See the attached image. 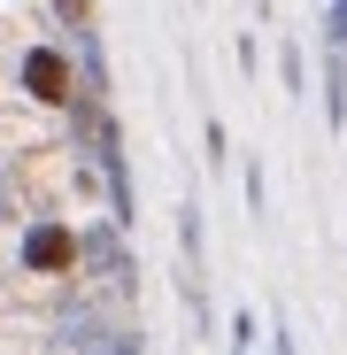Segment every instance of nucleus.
Masks as SVG:
<instances>
[{"label":"nucleus","mask_w":347,"mask_h":355,"mask_svg":"<svg viewBox=\"0 0 347 355\" xmlns=\"http://www.w3.org/2000/svg\"><path fill=\"white\" fill-rule=\"evenodd\" d=\"M78 270L100 278V286H116V293H132V286H139V263H132V248H124V224H85V232H78Z\"/></svg>","instance_id":"1"},{"label":"nucleus","mask_w":347,"mask_h":355,"mask_svg":"<svg viewBox=\"0 0 347 355\" xmlns=\"http://www.w3.org/2000/svg\"><path fill=\"white\" fill-rule=\"evenodd\" d=\"M16 263H24V278H70V270H78V232H70L62 216H39V224H24V248H16Z\"/></svg>","instance_id":"2"},{"label":"nucleus","mask_w":347,"mask_h":355,"mask_svg":"<svg viewBox=\"0 0 347 355\" xmlns=\"http://www.w3.org/2000/svg\"><path fill=\"white\" fill-rule=\"evenodd\" d=\"M16 85L46 108H70L78 101V78H70V54L62 46H24V62H16Z\"/></svg>","instance_id":"3"},{"label":"nucleus","mask_w":347,"mask_h":355,"mask_svg":"<svg viewBox=\"0 0 347 355\" xmlns=\"http://www.w3.org/2000/svg\"><path fill=\"white\" fill-rule=\"evenodd\" d=\"M54 340H62L70 355H108V324H100V309L93 302H62V317H54Z\"/></svg>","instance_id":"4"},{"label":"nucleus","mask_w":347,"mask_h":355,"mask_svg":"<svg viewBox=\"0 0 347 355\" xmlns=\"http://www.w3.org/2000/svg\"><path fill=\"white\" fill-rule=\"evenodd\" d=\"M324 116L347 124V54L339 46H324Z\"/></svg>","instance_id":"5"},{"label":"nucleus","mask_w":347,"mask_h":355,"mask_svg":"<svg viewBox=\"0 0 347 355\" xmlns=\"http://www.w3.org/2000/svg\"><path fill=\"white\" fill-rule=\"evenodd\" d=\"M178 248H186V270H201V201L178 209Z\"/></svg>","instance_id":"6"},{"label":"nucleus","mask_w":347,"mask_h":355,"mask_svg":"<svg viewBox=\"0 0 347 355\" xmlns=\"http://www.w3.org/2000/svg\"><path fill=\"white\" fill-rule=\"evenodd\" d=\"M278 78H285V93H309V62H301V46L278 54Z\"/></svg>","instance_id":"7"},{"label":"nucleus","mask_w":347,"mask_h":355,"mask_svg":"<svg viewBox=\"0 0 347 355\" xmlns=\"http://www.w3.org/2000/svg\"><path fill=\"white\" fill-rule=\"evenodd\" d=\"M231 355H255V309H231V340H224Z\"/></svg>","instance_id":"8"},{"label":"nucleus","mask_w":347,"mask_h":355,"mask_svg":"<svg viewBox=\"0 0 347 355\" xmlns=\"http://www.w3.org/2000/svg\"><path fill=\"white\" fill-rule=\"evenodd\" d=\"M46 8H54V24H62V31H78V24H93V0H46Z\"/></svg>","instance_id":"9"},{"label":"nucleus","mask_w":347,"mask_h":355,"mask_svg":"<svg viewBox=\"0 0 347 355\" xmlns=\"http://www.w3.org/2000/svg\"><path fill=\"white\" fill-rule=\"evenodd\" d=\"M324 46L347 54V0H332V8H324Z\"/></svg>","instance_id":"10"},{"label":"nucleus","mask_w":347,"mask_h":355,"mask_svg":"<svg viewBox=\"0 0 347 355\" xmlns=\"http://www.w3.org/2000/svg\"><path fill=\"white\" fill-rule=\"evenodd\" d=\"M240 186H247V209L263 216V201H270V186H263V162H247V178H240Z\"/></svg>","instance_id":"11"},{"label":"nucleus","mask_w":347,"mask_h":355,"mask_svg":"<svg viewBox=\"0 0 347 355\" xmlns=\"http://www.w3.org/2000/svg\"><path fill=\"white\" fill-rule=\"evenodd\" d=\"M0 224H16V178L0 170Z\"/></svg>","instance_id":"12"},{"label":"nucleus","mask_w":347,"mask_h":355,"mask_svg":"<svg viewBox=\"0 0 347 355\" xmlns=\"http://www.w3.org/2000/svg\"><path fill=\"white\" fill-rule=\"evenodd\" d=\"M270 355H301V340L285 332V324H270Z\"/></svg>","instance_id":"13"},{"label":"nucleus","mask_w":347,"mask_h":355,"mask_svg":"<svg viewBox=\"0 0 347 355\" xmlns=\"http://www.w3.org/2000/svg\"><path fill=\"white\" fill-rule=\"evenodd\" d=\"M255 8H263V16H270V0H255Z\"/></svg>","instance_id":"14"}]
</instances>
